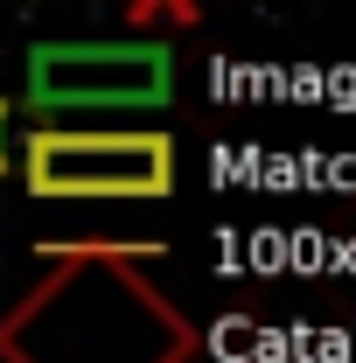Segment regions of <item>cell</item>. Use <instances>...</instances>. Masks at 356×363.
<instances>
[{"mask_svg": "<svg viewBox=\"0 0 356 363\" xmlns=\"http://www.w3.org/2000/svg\"><path fill=\"white\" fill-rule=\"evenodd\" d=\"M14 98H0V175H14Z\"/></svg>", "mask_w": 356, "mask_h": 363, "instance_id": "4", "label": "cell"}, {"mask_svg": "<svg viewBox=\"0 0 356 363\" xmlns=\"http://www.w3.org/2000/svg\"><path fill=\"white\" fill-rule=\"evenodd\" d=\"M196 21H203L196 0H133V7H126V35H133V43H168V35L196 28Z\"/></svg>", "mask_w": 356, "mask_h": 363, "instance_id": "3", "label": "cell"}, {"mask_svg": "<svg viewBox=\"0 0 356 363\" xmlns=\"http://www.w3.org/2000/svg\"><path fill=\"white\" fill-rule=\"evenodd\" d=\"M35 203H161L175 196V133L161 126H35L14 147Z\"/></svg>", "mask_w": 356, "mask_h": 363, "instance_id": "1", "label": "cell"}, {"mask_svg": "<svg viewBox=\"0 0 356 363\" xmlns=\"http://www.w3.org/2000/svg\"><path fill=\"white\" fill-rule=\"evenodd\" d=\"M175 105V49L168 43H35L28 91L14 112L70 126L84 112H168Z\"/></svg>", "mask_w": 356, "mask_h": 363, "instance_id": "2", "label": "cell"}]
</instances>
